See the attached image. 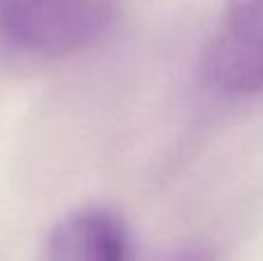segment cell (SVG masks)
Wrapping results in <instances>:
<instances>
[{
  "label": "cell",
  "instance_id": "6da1fadb",
  "mask_svg": "<svg viewBox=\"0 0 263 261\" xmlns=\"http://www.w3.org/2000/svg\"><path fill=\"white\" fill-rule=\"evenodd\" d=\"M116 9V0H3L0 35L26 53L69 55L95 44Z\"/></svg>",
  "mask_w": 263,
  "mask_h": 261
},
{
  "label": "cell",
  "instance_id": "7a4b0ae2",
  "mask_svg": "<svg viewBox=\"0 0 263 261\" xmlns=\"http://www.w3.org/2000/svg\"><path fill=\"white\" fill-rule=\"evenodd\" d=\"M205 67L224 92H263V0H229Z\"/></svg>",
  "mask_w": 263,
  "mask_h": 261
},
{
  "label": "cell",
  "instance_id": "3957f363",
  "mask_svg": "<svg viewBox=\"0 0 263 261\" xmlns=\"http://www.w3.org/2000/svg\"><path fill=\"white\" fill-rule=\"evenodd\" d=\"M46 261H127V234L111 211L86 208L53 229Z\"/></svg>",
  "mask_w": 263,
  "mask_h": 261
},
{
  "label": "cell",
  "instance_id": "277c9868",
  "mask_svg": "<svg viewBox=\"0 0 263 261\" xmlns=\"http://www.w3.org/2000/svg\"><path fill=\"white\" fill-rule=\"evenodd\" d=\"M162 261H213L208 252L199 248H190V250H180V252H173L171 257L162 259Z\"/></svg>",
  "mask_w": 263,
  "mask_h": 261
}]
</instances>
